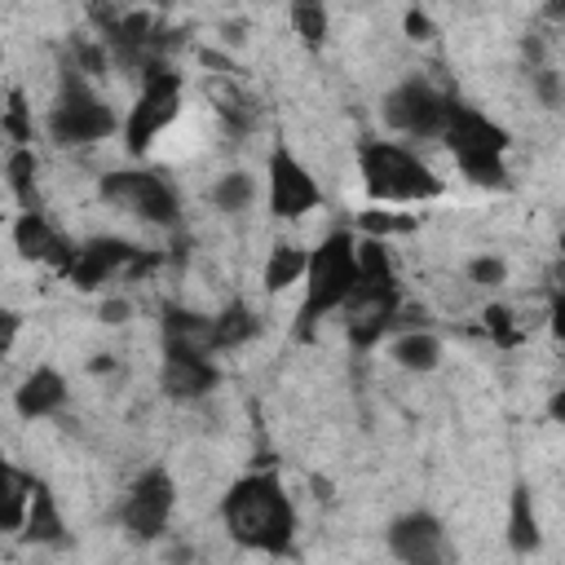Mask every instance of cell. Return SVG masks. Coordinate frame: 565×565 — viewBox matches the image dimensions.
I'll return each mask as SVG.
<instances>
[{
	"label": "cell",
	"instance_id": "6da1fadb",
	"mask_svg": "<svg viewBox=\"0 0 565 565\" xmlns=\"http://www.w3.org/2000/svg\"><path fill=\"white\" fill-rule=\"evenodd\" d=\"M216 516H221L225 539L243 552H260V556H291L296 552L300 516H296V503H291V494L274 468H256V472L234 477L216 503Z\"/></svg>",
	"mask_w": 565,
	"mask_h": 565
},
{
	"label": "cell",
	"instance_id": "7a4b0ae2",
	"mask_svg": "<svg viewBox=\"0 0 565 565\" xmlns=\"http://www.w3.org/2000/svg\"><path fill=\"white\" fill-rule=\"evenodd\" d=\"M362 282V269H358V238L353 230H331L318 238V247H309V265H305V296H300V309H296V327L291 335L296 340H313L318 322L340 313L344 300L358 291Z\"/></svg>",
	"mask_w": 565,
	"mask_h": 565
},
{
	"label": "cell",
	"instance_id": "3957f363",
	"mask_svg": "<svg viewBox=\"0 0 565 565\" xmlns=\"http://www.w3.org/2000/svg\"><path fill=\"white\" fill-rule=\"evenodd\" d=\"M358 177L371 203H433L446 190L441 177L406 141L388 137L358 141Z\"/></svg>",
	"mask_w": 565,
	"mask_h": 565
},
{
	"label": "cell",
	"instance_id": "277c9868",
	"mask_svg": "<svg viewBox=\"0 0 565 565\" xmlns=\"http://www.w3.org/2000/svg\"><path fill=\"white\" fill-rule=\"evenodd\" d=\"M441 146L450 150V159L459 163V172L481 185V190H508V150H512V132L490 119L486 110L455 102L450 124L441 132Z\"/></svg>",
	"mask_w": 565,
	"mask_h": 565
},
{
	"label": "cell",
	"instance_id": "5b68a950",
	"mask_svg": "<svg viewBox=\"0 0 565 565\" xmlns=\"http://www.w3.org/2000/svg\"><path fill=\"white\" fill-rule=\"evenodd\" d=\"M44 132L57 146H97V141L119 132V115L106 102V93L75 62H66L57 75L53 102L44 110Z\"/></svg>",
	"mask_w": 565,
	"mask_h": 565
},
{
	"label": "cell",
	"instance_id": "8992f818",
	"mask_svg": "<svg viewBox=\"0 0 565 565\" xmlns=\"http://www.w3.org/2000/svg\"><path fill=\"white\" fill-rule=\"evenodd\" d=\"M185 110V79L177 66L168 62H150L141 71V88L128 106V115L119 119V137L128 154H146Z\"/></svg>",
	"mask_w": 565,
	"mask_h": 565
},
{
	"label": "cell",
	"instance_id": "52a82bcc",
	"mask_svg": "<svg viewBox=\"0 0 565 565\" xmlns=\"http://www.w3.org/2000/svg\"><path fill=\"white\" fill-rule=\"evenodd\" d=\"M97 194H102V203L124 207L128 216L159 225V230L181 221V190L159 168H115L97 181Z\"/></svg>",
	"mask_w": 565,
	"mask_h": 565
},
{
	"label": "cell",
	"instance_id": "ba28073f",
	"mask_svg": "<svg viewBox=\"0 0 565 565\" xmlns=\"http://www.w3.org/2000/svg\"><path fill=\"white\" fill-rule=\"evenodd\" d=\"M450 110H455V97L446 88H437L428 75L397 79L380 102L384 124L397 137H415V141H441V132L450 124Z\"/></svg>",
	"mask_w": 565,
	"mask_h": 565
},
{
	"label": "cell",
	"instance_id": "9c48e42d",
	"mask_svg": "<svg viewBox=\"0 0 565 565\" xmlns=\"http://www.w3.org/2000/svg\"><path fill=\"white\" fill-rule=\"evenodd\" d=\"M172 512H177V477L163 463H150L124 490L115 508V525L124 530L128 543H159L172 525Z\"/></svg>",
	"mask_w": 565,
	"mask_h": 565
},
{
	"label": "cell",
	"instance_id": "30bf717a",
	"mask_svg": "<svg viewBox=\"0 0 565 565\" xmlns=\"http://www.w3.org/2000/svg\"><path fill=\"white\" fill-rule=\"evenodd\" d=\"M344 340L366 353L375 349L380 340H388V331H397V318H402V287H397V274H384V278H362L358 291L344 300Z\"/></svg>",
	"mask_w": 565,
	"mask_h": 565
},
{
	"label": "cell",
	"instance_id": "8fae6325",
	"mask_svg": "<svg viewBox=\"0 0 565 565\" xmlns=\"http://www.w3.org/2000/svg\"><path fill=\"white\" fill-rule=\"evenodd\" d=\"M265 203H269V216H278V221H300L322 207L318 177L287 146H274L265 159Z\"/></svg>",
	"mask_w": 565,
	"mask_h": 565
},
{
	"label": "cell",
	"instance_id": "7c38bea8",
	"mask_svg": "<svg viewBox=\"0 0 565 565\" xmlns=\"http://www.w3.org/2000/svg\"><path fill=\"white\" fill-rule=\"evenodd\" d=\"M221 388V366L194 344H163L159 353V393L177 406H194Z\"/></svg>",
	"mask_w": 565,
	"mask_h": 565
},
{
	"label": "cell",
	"instance_id": "4fadbf2b",
	"mask_svg": "<svg viewBox=\"0 0 565 565\" xmlns=\"http://www.w3.org/2000/svg\"><path fill=\"white\" fill-rule=\"evenodd\" d=\"M141 260H146L141 247H132L128 238L97 234V238L75 243V256H71V265L62 269V278H66L75 291H97V287H106L115 274H124V269H132V265H141Z\"/></svg>",
	"mask_w": 565,
	"mask_h": 565
},
{
	"label": "cell",
	"instance_id": "5bb4252c",
	"mask_svg": "<svg viewBox=\"0 0 565 565\" xmlns=\"http://www.w3.org/2000/svg\"><path fill=\"white\" fill-rule=\"evenodd\" d=\"M384 543L397 565H441L446 561V525L428 508H411L388 521Z\"/></svg>",
	"mask_w": 565,
	"mask_h": 565
},
{
	"label": "cell",
	"instance_id": "9a60e30c",
	"mask_svg": "<svg viewBox=\"0 0 565 565\" xmlns=\"http://www.w3.org/2000/svg\"><path fill=\"white\" fill-rule=\"evenodd\" d=\"M9 243H13V252H18L22 260L49 265V269H57V274H62V269L71 265V256H75V243H71L40 207H22V212L13 216Z\"/></svg>",
	"mask_w": 565,
	"mask_h": 565
},
{
	"label": "cell",
	"instance_id": "2e32d148",
	"mask_svg": "<svg viewBox=\"0 0 565 565\" xmlns=\"http://www.w3.org/2000/svg\"><path fill=\"white\" fill-rule=\"evenodd\" d=\"M66 402H71V384H66V375H62L57 366H49V362L31 366V371L18 380V388H13V411H18V419H31V424L62 415Z\"/></svg>",
	"mask_w": 565,
	"mask_h": 565
},
{
	"label": "cell",
	"instance_id": "e0dca14e",
	"mask_svg": "<svg viewBox=\"0 0 565 565\" xmlns=\"http://www.w3.org/2000/svg\"><path fill=\"white\" fill-rule=\"evenodd\" d=\"M18 534L31 547H62L66 543V516H62V503L44 477L31 481V499H26V516H22Z\"/></svg>",
	"mask_w": 565,
	"mask_h": 565
},
{
	"label": "cell",
	"instance_id": "ac0fdd59",
	"mask_svg": "<svg viewBox=\"0 0 565 565\" xmlns=\"http://www.w3.org/2000/svg\"><path fill=\"white\" fill-rule=\"evenodd\" d=\"M388 358H393L402 371H411V375H428V371L441 366L446 344H441V335L428 331V327H402V331H393V340H388Z\"/></svg>",
	"mask_w": 565,
	"mask_h": 565
},
{
	"label": "cell",
	"instance_id": "d6986e66",
	"mask_svg": "<svg viewBox=\"0 0 565 565\" xmlns=\"http://www.w3.org/2000/svg\"><path fill=\"white\" fill-rule=\"evenodd\" d=\"M260 313L247 305V300H230L225 309L212 313V331H207V353H230V349H243L260 335Z\"/></svg>",
	"mask_w": 565,
	"mask_h": 565
},
{
	"label": "cell",
	"instance_id": "ffe728a7",
	"mask_svg": "<svg viewBox=\"0 0 565 565\" xmlns=\"http://www.w3.org/2000/svg\"><path fill=\"white\" fill-rule=\"evenodd\" d=\"M508 547L516 556H534L543 547V525H539V512H534V494L525 481L512 486V499H508Z\"/></svg>",
	"mask_w": 565,
	"mask_h": 565
},
{
	"label": "cell",
	"instance_id": "44dd1931",
	"mask_svg": "<svg viewBox=\"0 0 565 565\" xmlns=\"http://www.w3.org/2000/svg\"><path fill=\"white\" fill-rule=\"evenodd\" d=\"M31 481H35V472H26L9 455H0V534H18L22 530Z\"/></svg>",
	"mask_w": 565,
	"mask_h": 565
},
{
	"label": "cell",
	"instance_id": "7402d4cb",
	"mask_svg": "<svg viewBox=\"0 0 565 565\" xmlns=\"http://www.w3.org/2000/svg\"><path fill=\"white\" fill-rule=\"evenodd\" d=\"M207 199H212V207H216L221 216H243V212L256 207V199H260V181H256L247 168H230V172H221V177L212 181Z\"/></svg>",
	"mask_w": 565,
	"mask_h": 565
},
{
	"label": "cell",
	"instance_id": "603a6c76",
	"mask_svg": "<svg viewBox=\"0 0 565 565\" xmlns=\"http://www.w3.org/2000/svg\"><path fill=\"white\" fill-rule=\"evenodd\" d=\"M305 265H309V247H300V243H274L269 256H265V269H260V287L269 296H278V291H287V287H296L305 278Z\"/></svg>",
	"mask_w": 565,
	"mask_h": 565
},
{
	"label": "cell",
	"instance_id": "cb8c5ba5",
	"mask_svg": "<svg viewBox=\"0 0 565 565\" xmlns=\"http://www.w3.org/2000/svg\"><path fill=\"white\" fill-rule=\"evenodd\" d=\"M159 331H163V344H194V349L207 353L212 313H199V309H185V305H163Z\"/></svg>",
	"mask_w": 565,
	"mask_h": 565
},
{
	"label": "cell",
	"instance_id": "d4e9b609",
	"mask_svg": "<svg viewBox=\"0 0 565 565\" xmlns=\"http://www.w3.org/2000/svg\"><path fill=\"white\" fill-rule=\"evenodd\" d=\"M35 172H40L35 150L31 146H13L9 159H4V177H9V190H13V199L22 207H35Z\"/></svg>",
	"mask_w": 565,
	"mask_h": 565
},
{
	"label": "cell",
	"instance_id": "484cf974",
	"mask_svg": "<svg viewBox=\"0 0 565 565\" xmlns=\"http://www.w3.org/2000/svg\"><path fill=\"white\" fill-rule=\"evenodd\" d=\"M287 22H291V31H296L309 49H318V44L331 35V13H327V4H318V0L291 4V9H287Z\"/></svg>",
	"mask_w": 565,
	"mask_h": 565
},
{
	"label": "cell",
	"instance_id": "4316f807",
	"mask_svg": "<svg viewBox=\"0 0 565 565\" xmlns=\"http://www.w3.org/2000/svg\"><path fill=\"white\" fill-rule=\"evenodd\" d=\"M463 278H468L472 287L494 291V287H503V282H508V260H503V256H494V252H477V256H468Z\"/></svg>",
	"mask_w": 565,
	"mask_h": 565
},
{
	"label": "cell",
	"instance_id": "83f0119b",
	"mask_svg": "<svg viewBox=\"0 0 565 565\" xmlns=\"http://www.w3.org/2000/svg\"><path fill=\"white\" fill-rule=\"evenodd\" d=\"M358 230H362L366 238L384 243L388 234H411V230H415V221H411V216H402V212H380V207H371V212H362V216H358Z\"/></svg>",
	"mask_w": 565,
	"mask_h": 565
},
{
	"label": "cell",
	"instance_id": "f1b7e54d",
	"mask_svg": "<svg viewBox=\"0 0 565 565\" xmlns=\"http://www.w3.org/2000/svg\"><path fill=\"white\" fill-rule=\"evenodd\" d=\"M18 335H22V313H18L13 305H4V300H0V358H9V353H13Z\"/></svg>",
	"mask_w": 565,
	"mask_h": 565
},
{
	"label": "cell",
	"instance_id": "f546056e",
	"mask_svg": "<svg viewBox=\"0 0 565 565\" xmlns=\"http://www.w3.org/2000/svg\"><path fill=\"white\" fill-rule=\"evenodd\" d=\"M402 26H406V35H411V40H433V35H437V22H433L419 4H415V9H406Z\"/></svg>",
	"mask_w": 565,
	"mask_h": 565
},
{
	"label": "cell",
	"instance_id": "4dcf8cb0",
	"mask_svg": "<svg viewBox=\"0 0 565 565\" xmlns=\"http://www.w3.org/2000/svg\"><path fill=\"white\" fill-rule=\"evenodd\" d=\"M97 313H102V322H106V327H124V322L132 318V300H124V296H106Z\"/></svg>",
	"mask_w": 565,
	"mask_h": 565
},
{
	"label": "cell",
	"instance_id": "1f68e13d",
	"mask_svg": "<svg viewBox=\"0 0 565 565\" xmlns=\"http://www.w3.org/2000/svg\"><path fill=\"white\" fill-rule=\"evenodd\" d=\"M9 128H13L18 146H26V141H31V132H26V102H22V93H13V97H9Z\"/></svg>",
	"mask_w": 565,
	"mask_h": 565
},
{
	"label": "cell",
	"instance_id": "d6a6232c",
	"mask_svg": "<svg viewBox=\"0 0 565 565\" xmlns=\"http://www.w3.org/2000/svg\"><path fill=\"white\" fill-rule=\"evenodd\" d=\"M561 415H565V393L556 388V393H552V419H561Z\"/></svg>",
	"mask_w": 565,
	"mask_h": 565
}]
</instances>
